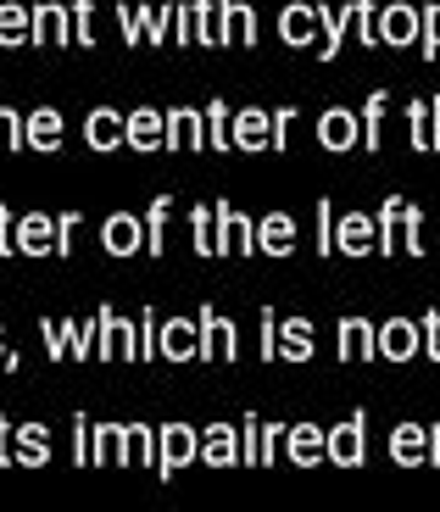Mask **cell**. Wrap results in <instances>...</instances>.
<instances>
[{"mask_svg":"<svg viewBox=\"0 0 440 512\" xmlns=\"http://www.w3.org/2000/svg\"><path fill=\"white\" fill-rule=\"evenodd\" d=\"M78 229H84V223H78V212H62V218H56V256H73Z\"/></svg>","mask_w":440,"mask_h":512,"instance_id":"681fc988","label":"cell"},{"mask_svg":"<svg viewBox=\"0 0 440 512\" xmlns=\"http://www.w3.org/2000/svg\"><path fill=\"white\" fill-rule=\"evenodd\" d=\"M207 151H212V156L234 151V112H229L223 101L207 106Z\"/></svg>","mask_w":440,"mask_h":512,"instance_id":"74e56055","label":"cell"},{"mask_svg":"<svg viewBox=\"0 0 440 512\" xmlns=\"http://www.w3.org/2000/svg\"><path fill=\"white\" fill-rule=\"evenodd\" d=\"M285 423H257V418H246L240 423V462H251V468H268L279 451H285Z\"/></svg>","mask_w":440,"mask_h":512,"instance_id":"ba28073f","label":"cell"},{"mask_svg":"<svg viewBox=\"0 0 440 512\" xmlns=\"http://www.w3.org/2000/svg\"><path fill=\"white\" fill-rule=\"evenodd\" d=\"M123 423H90V468L101 462H123Z\"/></svg>","mask_w":440,"mask_h":512,"instance_id":"e575fe53","label":"cell"},{"mask_svg":"<svg viewBox=\"0 0 440 512\" xmlns=\"http://www.w3.org/2000/svg\"><path fill=\"white\" fill-rule=\"evenodd\" d=\"M190 245L195 256H218V212L212 206H190Z\"/></svg>","mask_w":440,"mask_h":512,"instance_id":"d590c367","label":"cell"},{"mask_svg":"<svg viewBox=\"0 0 440 512\" xmlns=\"http://www.w3.org/2000/svg\"><path fill=\"white\" fill-rule=\"evenodd\" d=\"M168 145V112H156V106H134L129 112V151L151 156Z\"/></svg>","mask_w":440,"mask_h":512,"instance_id":"2e32d148","label":"cell"},{"mask_svg":"<svg viewBox=\"0 0 440 512\" xmlns=\"http://www.w3.org/2000/svg\"><path fill=\"white\" fill-rule=\"evenodd\" d=\"M123 45H168L173 34V0L168 6H117Z\"/></svg>","mask_w":440,"mask_h":512,"instance_id":"7a4b0ae2","label":"cell"},{"mask_svg":"<svg viewBox=\"0 0 440 512\" xmlns=\"http://www.w3.org/2000/svg\"><path fill=\"white\" fill-rule=\"evenodd\" d=\"M34 45H73V6H34Z\"/></svg>","mask_w":440,"mask_h":512,"instance_id":"4316f807","label":"cell"},{"mask_svg":"<svg viewBox=\"0 0 440 512\" xmlns=\"http://www.w3.org/2000/svg\"><path fill=\"white\" fill-rule=\"evenodd\" d=\"M218 212V256H257V218L234 212L229 201H212Z\"/></svg>","mask_w":440,"mask_h":512,"instance_id":"8992f818","label":"cell"},{"mask_svg":"<svg viewBox=\"0 0 440 512\" xmlns=\"http://www.w3.org/2000/svg\"><path fill=\"white\" fill-rule=\"evenodd\" d=\"M101 251L106 256H140L145 251V218H134V212H112V218L101 223Z\"/></svg>","mask_w":440,"mask_h":512,"instance_id":"4fadbf2b","label":"cell"},{"mask_svg":"<svg viewBox=\"0 0 440 512\" xmlns=\"http://www.w3.org/2000/svg\"><path fill=\"white\" fill-rule=\"evenodd\" d=\"M195 323H201V362H234L240 357V329H234V318L201 307Z\"/></svg>","mask_w":440,"mask_h":512,"instance_id":"5b68a950","label":"cell"},{"mask_svg":"<svg viewBox=\"0 0 440 512\" xmlns=\"http://www.w3.org/2000/svg\"><path fill=\"white\" fill-rule=\"evenodd\" d=\"M346 34H351L346 12H340V6H324V39H318V56H324V62H335V56L346 51Z\"/></svg>","mask_w":440,"mask_h":512,"instance_id":"ab89813d","label":"cell"},{"mask_svg":"<svg viewBox=\"0 0 440 512\" xmlns=\"http://www.w3.org/2000/svg\"><path fill=\"white\" fill-rule=\"evenodd\" d=\"M134 334H140V362H151V357H156V334H162V318L145 307L140 318H134Z\"/></svg>","mask_w":440,"mask_h":512,"instance_id":"c3c4849f","label":"cell"},{"mask_svg":"<svg viewBox=\"0 0 440 512\" xmlns=\"http://www.w3.org/2000/svg\"><path fill=\"white\" fill-rule=\"evenodd\" d=\"M73 462L78 468H90V418H84V412L73 418Z\"/></svg>","mask_w":440,"mask_h":512,"instance_id":"f907efd6","label":"cell"},{"mask_svg":"<svg viewBox=\"0 0 440 512\" xmlns=\"http://www.w3.org/2000/svg\"><path fill=\"white\" fill-rule=\"evenodd\" d=\"M23 134H28V145H34L39 156L62 151V112H56V106H34L28 123H23Z\"/></svg>","mask_w":440,"mask_h":512,"instance_id":"83f0119b","label":"cell"},{"mask_svg":"<svg viewBox=\"0 0 440 512\" xmlns=\"http://www.w3.org/2000/svg\"><path fill=\"white\" fill-rule=\"evenodd\" d=\"M195 23H201V0H173V45H195Z\"/></svg>","mask_w":440,"mask_h":512,"instance_id":"ee69618b","label":"cell"},{"mask_svg":"<svg viewBox=\"0 0 440 512\" xmlns=\"http://www.w3.org/2000/svg\"><path fill=\"white\" fill-rule=\"evenodd\" d=\"M168 151H207V112L173 106L168 112Z\"/></svg>","mask_w":440,"mask_h":512,"instance_id":"ac0fdd59","label":"cell"},{"mask_svg":"<svg viewBox=\"0 0 440 512\" xmlns=\"http://www.w3.org/2000/svg\"><path fill=\"white\" fill-rule=\"evenodd\" d=\"M429 112H435V151H440V95L429 101Z\"/></svg>","mask_w":440,"mask_h":512,"instance_id":"6f0895ef","label":"cell"},{"mask_svg":"<svg viewBox=\"0 0 440 512\" xmlns=\"http://www.w3.org/2000/svg\"><path fill=\"white\" fill-rule=\"evenodd\" d=\"M23 123H28V117H17L12 106L0 101V151H23V145H28Z\"/></svg>","mask_w":440,"mask_h":512,"instance_id":"f6af8a7d","label":"cell"},{"mask_svg":"<svg viewBox=\"0 0 440 512\" xmlns=\"http://www.w3.org/2000/svg\"><path fill=\"white\" fill-rule=\"evenodd\" d=\"M385 112H390V95H368L363 101V151H379L385 145Z\"/></svg>","mask_w":440,"mask_h":512,"instance_id":"f35d334b","label":"cell"},{"mask_svg":"<svg viewBox=\"0 0 440 512\" xmlns=\"http://www.w3.org/2000/svg\"><path fill=\"white\" fill-rule=\"evenodd\" d=\"M296 240H301V229H296L290 212H268V218L257 223V251L262 256H290V251H296Z\"/></svg>","mask_w":440,"mask_h":512,"instance_id":"484cf974","label":"cell"},{"mask_svg":"<svg viewBox=\"0 0 440 512\" xmlns=\"http://www.w3.org/2000/svg\"><path fill=\"white\" fill-rule=\"evenodd\" d=\"M168 212H173V195L162 190L145 212V256H168Z\"/></svg>","mask_w":440,"mask_h":512,"instance_id":"f546056e","label":"cell"},{"mask_svg":"<svg viewBox=\"0 0 440 512\" xmlns=\"http://www.w3.org/2000/svg\"><path fill=\"white\" fill-rule=\"evenodd\" d=\"M424 12V28H418V45H424V56L435 62L440 56V0H429V6H418Z\"/></svg>","mask_w":440,"mask_h":512,"instance_id":"bcb514c9","label":"cell"},{"mask_svg":"<svg viewBox=\"0 0 440 512\" xmlns=\"http://www.w3.org/2000/svg\"><path fill=\"white\" fill-rule=\"evenodd\" d=\"M28 39H34V6L6 0L0 6V45H28Z\"/></svg>","mask_w":440,"mask_h":512,"instance_id":"836d02e7","label":"cell"},{"mask_svg":"<svg viewBox=\"0 0 440 512\" xmlns=\"http://www.w3.org/2000/svg\"><path fill=\"white\" fill-rule=\"evenodd\" d=\"M402 212H407V201L402 195H385V201H379V256H396L402 251Z\"/></svg>","mask_w":440,"mask_h":512,"instance_id":"f1b7e54d","label":"cell"},{"mask_svg":"<svg viewBox=\"0 0 440 512\" xmlns=\"http://www.w3.org/2000/svg\"><path fill=\"white\" fill-rule=\"evenodd\" d=\"M84 140H90V151H117V145H129V117L112 112V106H95L90 117H84Z\"/></svg>","mask_w":440,"mask_h":512,"instance_id":"9a60e30c","label":"cell"},{"mask_svg":"<svg viewBox=\"0 0 440 512\" xmlns=\"http://www.w3.org/2000/svg\"><path fill=\"white\" fill-rule=\"evenodd\" d=\"M218 45H257V12L240 0H218Z\"/></svg>","mask_w":440,"mask_h":512,"instance_id":"7402d4cb","label":"cell"},{"mask_svg":"<svg viewBox=\"0 0 440 512\" xmlns=\"http://www.w3.org/2000/svg\"><path fill=\"white\" fill-rule=\"evenodd\" d=\"M257 351L262 357H279V312L273 307L257 312Z\"/></svg>","mask_w":440,"mask_h":512,"instance_id":"7dc6e473","label":"cell"},{"mask_svg":"<svg viewBox=\"0 0 440 512\" xmlns=\"http://www.w3.org/2000/svg\"><path fill=\"white\" fill-rule=\"evenodd\" d=\"M407 145L435 151V112H429V101H407Z\"/></svg>","mask_w":440,"mask_h":512,"instance_id":"8d00e7d4","label":"cell"},{"mask_svg":"<svg viewBox=\"0 0 440 512\" xmlns=\"http://www.w3.org/2000/svg\"><path fill=\"white\" fill-rule=\"evenodd\" d=\"M234 151H273V112H262V106L234 112Z\"/></svg>","mask_w":440,"mask_h":512,"instance_id":"d6986e66","label":"cell"},{"mask_svg":"<svg viewBox=\"0 0 440 512\" xmlns=\"http://www.w3.org/2000/svg\"><path fill=\"white\" fill-rule=\"evenodd\" d=\"M418 329H424V351H429V357H435V362H440V312H435V307H429V312H424V318H418Z\"/></svg>","mask_w":440,"mask_h":512,"instance_id":"f5cc1de1","label":"cell"},{"mask_svg":"<svg viewBox=\"0 0 440 512\" xmlns=\"http://www.w3.org/2000/svg\"><path fill=\"white\" fill-rule=\"evenodd\" d=\"M329 462L335 468H363L368 462V412H351L346 423L329 429Z\"/></svg>","mask_w":440,"mask_h":512,"instance_id":"52a82bcc","label":"cell"},{"mask_svg":"<svg viewBox=\"0 0 440 512\" xmlns=\"http://www.w3.org/2000/svg\"><path fill=\"white\" fill-rule=\"evenodd\" d=\"M95 318H39V340H45V351H51V362H62V357H95Z\"/></svg>","mask_w":440,"mask_h":512,"instance_id":"6da1fadb","label":"cell"},{"mask_svg":"<svg viewBox=\"0 0 440 512\" xmlns=\"http://www.w3.org/2000/svg\"><path fill=\"white\" fill-rule=\"evenodd\" d=\"M190 462H201V429H190V423L156 429V474L173 479V474H184Z\"/></svg>","mask_w":440,"mask_h":512,"instance_id":"3957f363","label":"cell"},{"mask_svg":"<svg viewBox=\"0 0 440 512\" xmlns=\"http://www.w3.org/2000/svg\"><path fill=\"white\" fill-rule=\"evenodd\" d=\"M279 357L285 362L318 357V329H312V318H279Z\"/></svg>","mask_w":440,"mask_h":512,"instance_id":"d4e9b609","label":"cell"},{"mask_svg":"<svg viewBox=\"0 0 440 512\" xmlns=\"http://www.w3.org/2000/svg\"><path fill=\"white\" fill-rule=\"evenodd\" d=\"M156 357L162 362H195L201 357V323L195 318H168L156 334Z\"/></svg>","mask_w":440,"mask_h":512,"instance_id":"30bf717a","label":"cell"},{"mask_svg":"<svg viewBox=\"0 0 440 512\" xmlns=\"http://www.w3.org/2000/svg\"><path fill=\"white\" fill-rule=\"evenodd\" d=\"M418 28H424V12H418V6H402V0L379 6V45H390V51L418 45Z\"/></svg>","mask_w":440,"mask_h":512,"instance_id":"8fae6325","label":"cell"},{"mask_svg":"<svg viewBox=\"0 0 440 512\" xmlns=\"http://www.w3.org/2000/svg\"><path fill=\"white\" fill-rule=\"evenodd\" d=\"M429 462H435V468H440V423H435V429H429Z\"/></svg>","mask_w":440,"mask_h":512,"instance_id":"9f6ffc18","label":"cell"},{"mask_svg":"<svg viewBox=\"0 0 440 512\" xmlns=\"http://www.w3.org/2000/svg\"><path fill=\"white\" fill-rule=\"evenodd\" d=\"M0 362H6V329H0Z\"/></svg>","mask_w":440,"mask_h":512,"instance_id":"680465c9","label":"cell"},{"mask_svg":"<svg viewBox=\"0 0 440 512\" xmlns=\"http://www.w3.org/2000/svg\"><path fill=\"white\" fill-rule=\"evenodd\" d=\"M418 351H424V329H418L413 318H390V323H379V357H390V362H413Z\"/></svg>","mask_w":440,"mask_h":512,"instance_id":"5bb4252c","label":"cell"},{"mask_svg":"<svg viewBox=\"0 0 440 512\" xmlns=\"http://www.w3.org/2000/svg\"><path fill=\"white\" fill-rule=\"evenodd\" d=\"M12 462H17V429L0 418V468H12Z\"/></svg>","mask_w":440,"mask_h":512,"instance_id":"11a10c76","label":"cell"},{"mask_svg":"<svg viewBox=\"0 0 440 512\" xmlns=\"http://www.w3.org/2000/svg\"><path fill=\"white\" fill-rule=\"evenodd\" d=\"M335 251L340 256H379V218L374 212H346V218L335 223Z\"/></svg>","mask_w":440,"mask_h":512,"instance_id":"9c48e42d","label":"cell"},{"mask_svg":"<svg viewBox=\"0 0 440 512\" xmlns=\"http://www.w3.org/2000/svg\"><path fill=\"white\" fill-rule=\"evenodd\" d=\"M402 251L407 256H429V234H424V212H418L413 201H407L402 212Z\"/></svg>","mask_w":440,"mask_h":512,"instance_id":"b9f144b4","label":"cell"},{"mask_svg":"<svg viewBox=\"0 0 440 512\" xmlns=\"http://www.w3.org/2000/svg\"><path fill=\"white\" fill-rule=\"evenodd\" d=\"M379 357V329L368 318H340V362H374Z\"/></svg>","mask_w":440,"mask_h":512,"instance_id":"cb8c5ba5","label":"cell"},{"mask_svg":"<svg viewBox=\"0 0 440 512\" xmlns=\"http://www.w3.org/2000/svg\"><path fill=\"white\" fill-rule=\"evenodd\" d=\"M390 462H396V468H424L429 462V429L424 423H396V429H390Z\"/></svg>","mask_w":440,"mask_h":512,"instance_id":"ffe728a7","label":"cell"},{"mask_svg":"<svg viewBox=\"0 0 440 512\" xmlns=\"http://www.w3.org/2000/svg\"><path fill=\"white\" fill-rule=\"evenodd\" d=\"M0 256H17V212L0 206Z\"/></svg>","mask_w":440,"mask_h":512,"instance_id":"816d5d0a","label":"cell"},{"mask_svg":"<svg viewBox=\"0 0 440 512\" xmlns=\"http://www.w3.org/2000/svg\"><path fill=\"white\" fill-rule=\"evenodd\" d=\"M73 6V45L95 51V0H67Z\"/></svg>","mask_w":440,"mask_h":512,"instance_id":"7bdbcfd3","label":"cell"},{"mask_svg":"<svg viewBox=\"0 0 440 512\" xmlns=\"http://www.w3.org/2000/svg\"><path fill=\"white\" fill-rule=\"evenodd\" d=\"M285 457L296 462V468H318V462H329V429H318V423H296L285 435Z\"/></svg>","mask_w":440,"mask_h":512,"instance_id":"e0dca14e","label":"cell"},{"mask_svg":"<svg viewBox=\"0 0 440 512\" xmlns=\"http://www.w3.org/2000/svg\"><path fill=\"white\" fill-rule=\"evenodd\" d=\"M201 462L207 468H234L240 462V429L234 423H207L201 429Z\"/></svg>","mask_w":440,"mask_h":512,"instance_id":"603a6c76","label":"cell"},{"mask_svg":"<svg viewBox=\"0 0 440 512\" xmlns=\"http://www.w3.org/2000/svg\"><path fill=\"white\" fill-rule=\"evenodd\" d=\"M279 39H285L290 51H312L318 39H324V6H312V0H296L279 12Z\"/></svg>","mask_w":440,"mask_h":512,"instance_id":"277c9868","label":"cell"},{"mask_svg":"<svg viewBox=\"0 0 440 512\" xmlns=\"http://www.w3.org/2000/svg\"><path fill=\"white\" fill-rule=\"evenodd\" d=\"M318 145H324V151H357V145H363V112L329 106V112L318 117Z\"/></svg>","mask_w":440,"mask_h":512,"instance_id":"7c38bea8","label":"cell"},{"mask_svg":"<svg viewBox=\"0 0 440 512\" xmlns=\"http://www.w3.org/2000/svg\"><path fill=\"white\" fill-rule=\"evenodd\" d=\"M290 128H296V112L279 106V112H273V151H285V145H290Z\"/></svg>","mask_w":440,"mask_h":512,"instance_id":"db71d44e","label":"cell"},{"mask_svg":"<svg viewBox=\"0 0 440 512\" xmlns=\"http://www.w3.org/2000/svg\"><path fill=\"white\" fill-rule=\"evenodd\" d=\"M17 256H56V218L51 212L17 218Z\"/></svg>","mask_w":440,"mask_h":512,"instance_id":"44dd1931","label":"cell"},{"mask_svg":"<svg viewBox=\"0 0 440 512\" xmlns=\"http://www.w3.org/2000/svg\"><path fill=\"white\" fill-rule=\"evenodd\" d=\"M340 12H346L357 45H379V0H346Z\"/></svg>","mask_w":440,"mask_h":512,"instance_id":"d6a6232c","label":"cell"},{"mask_svg":"<svg viewBox=\"0 0 440 512\" xmlns=\"http://www.w3.org/2000/svg\"><path fill=\"white\" fill-rule=\"evenodd\" d=\"M123 462H129V468H156V429L123 423Z\"/></svg>","mask_w":440,"mask_h":512,"instance_id":"1f68e13d","label":"cell"},{"mask_svg":"<svg viewBox=\"0 0 440 512\" xmlns=\"http://www.w3.org/2000/svg\"><path fill=\"white\" fill-rule=\"evenodd\" d=\"M17 462L23 468H45L51 462V429L45 423H23L17 429Z\"/></svg>","mask_w":440,"mask_h":512,"instance_id":"4dcf8cb0","label":"cell"},{"mask_svg":"<svg viewBox=\"0 0 440 512\" xmlns=\"http://www.w3.org/2000/svg\"><path fill=\"white\" fill-rule=\"evenodd\" d=\"M312 223H318V229H312V251H318V256H340V251H335V223H340L335 201H318Z\"/></svg>","mask_w":440,"mask_h":512,"instance_id":"60d3db41","label":"cell"}]
</instances>
